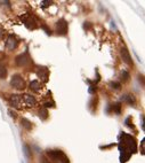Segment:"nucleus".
I'll return each instance as SVG.
<instances>
[{"mask_svg": "<svg viewBox=\"0 0 145 163\" xmlns=\"http://www.w3.org/2000/svg\"><path fill=\"white\" fill-rule=\"evenodd\" d=\"M47 155L50 158L55 160V161H58L61 163H69V158H66V155L61 150H48L47 152Z\"/></svg>", "mask_w": 145, "mask_h": 163, "instance_id": "f257e3e1", "label": "nucleus"}, {"mask_svg": "<svg viewBox=\"0 0 145 163\" xmlns=\"http://www.w3.org/2000/svg\"><path fill=\"white\" fill-rule=\"evenodd\" d=\"M10 84H12V86L15 87L16 90H23L24 87H25V82H24V79L19 76V75L13 76L12 81H10Z\"/></svg>", "mask_w": 145, "mask_h": 163, "instance_id": "f03ea898", "label": "nucleus"}, {"mask_svg": "<svg viewBox=\"0 0 145 163\" xmlns=\"http://www.w3.org/2000/svg\"><path fill=\"white\" fill-rule=\"evenodd\" d=\"M56 31L58 34H67V23H66L64 20H60L56 23Z\"/></svg>", "mask_w": 145, "mask_h": 163, "instance_id": "7ed1b4c3", "label": "nucleus"}, {"mask_svg": "<svg viewBox=\"0 0 145 163\" xmlns=\"http://www.w3.org/2000/svg\"><path fill=\"white\" fill-rule=\"evenodd\" d=\"M19 46V40L16 39L15 36H8V38L6 40V47L8 49H15V48Z\"/></svg>", "mask_w": 145, "mask_h": 163, "instance_id": "20e7f679", "label": "nucleus"}, {"mask_svg": "<svg viewBox=\"0 0 145 163\" xmlns=\"http://www.w3.org/2000/svg\"><path fill=\"white\" fill-rule=\"evenodd\" d=\"M22 19H23L24 23H25V25L28 27L29 29H34V28H37V27H38L37 21L33 19L32 16H30V15H26V16H23Z\"/></svg>", "mask_w": 145, "mask_h": 163, "instance_id": "39448f33", "label": "nucleus"}, {"mask_svg": "<svg viewBox=\"0 0 145 163\" xmlns=\"http://www.w3.org/2000/svg\"><path fill=\"white\" fill-rule=\"evenodd\" d=\"M10 105L15 107V108H21V103H22V99H21V96H17V94H12L9 98Z\"/></svg>", "mask_w": 145, "mask_h": 163, "instance_id": "423d86ee", "label": "nucleus"}, {"mask_svg": "<svg viewBox=\"0 0 145 163\" xmlns=\"http://www.w3.org/2000/svg\"><path fill=\"white\" fill-rule=\"evenodd\" d=\"M37 75L43 83L48 81V70L45 67H39V69L37 70Z\"/></svg>", "mask_w": 145, "mask_h": 163, "instance_id": "0eeeda50", "label": "nucleus"}, {"mask_svg": "<svg viewBox=\"0 0 145 163\" xmlns=\"http://www.w3.org/2000/svg\"><path fill=\"white\" fill-rule=\"evenodd\" d=\"M21 99L23 100V102L25 103L26 106H30V107H32V106L36 105V99H34V96H30V94H23V96H21Z\"/></svg>", "mask_w": 145, "mask_h": 163, "instance_id": "6e6552de", "label": "nucleus"}, {"mask_svg": "<svg viewBox=\"0 0 145 163\" xmlns=\"http://www.w3.org/2000/svg\"><path fill=\"white\" fill-rule=\"evenodd\" d=\"M29 62H30V58L28 56L26 53L19 55V56H17V59H16V63H17L19 66H26Z\"/></svg>", "mask_w": 145, "mask_h": 163, "instance_id": "1a4fd4ad", "label": "nucleus"}, {"mask_svg": "<svg viewBox=\"0 0 145 163\" xmlns=\"http://www.w3.org/2000/svg\"><path fill=\"white\" fill-rule=\"evenodd\" d=\"M121 56H122V60H123L126 63H128V64H133L130 55H129V52H128V49H127L126 47L121 48Z\"/></svg>", "mask_w": 145, "mask_h": 163, "instance_id": "9d476101", "label": "nucleus"}, {"mask_svg": "<svg viewBox=\"0 0 145 163\" xmlns=\"http://www.w3.org/2000/svg\"><path fill=\"white\" fill-rule=\"evenodd\" d=\"M40 87H41V84H40L38 81H33L30 83V89L33 90V91H39Z\"/></svg>", "mask_w": 145, "mask_h": 163, "instance_id": "9b49d317", "label": "nucleus"}, {"mask_svg": "<svg viewBox=\"0 0 145 163\" xmlns=\"http://www.w3.org/2000/svg\"><path fill=\"white\" fill-rule=\"evenodd\" d=\"M123 99H125V101H127L128 103H130V105L131 103H135V98H134L133 94H126Z\"/></svg>", "mask_w": 145, "mask_h": 163, "instance_id": "f8f14e48", "label": "nucleus"}, {"mask_svg": "<svg viewBox=\"0 0 145 163\" xmlns=\"http://www.w3.org/2000/svg\"><path fill=\"white\" fill-rule=\"evenodd\" d=\"M21 123H22V125H23L25 129H28V130H30L31 129V126H32L31 123H30L28 120H25V118H22V120H21Z\"/></svg>", "mask_w": 145, "mask_h": 163, "instance_id": "ddd939ff", "label": "nucleus"}, {"mask_svg": "<svg viewBox=\"0 0 145 163\" xmlns=\"http://www.w3.org/2000/svg\"><path fill=\"white\" fill-rule=\"evenodd\" d=\"M7 76V69L0 64V78H5Z\"/></svg>", "mask_w": 145, "mask_h": 163, "instance_id": "4468645a", "label": "nucleus"}, {"mask_svg": "<svg viewBox=\"0 0 145 163\" xmlns=\"http://www.w3.org/2000/svg\"><path fill=\"white\" fill-rule=\"evenodd\" d=\"M39 116L41 117L42 120L47 118V110L46 109H41V110H39Z\"/></svg>", "mask_w": 145, "mask_h": 163, "instance_id": "2eb2a0df", "label": "nucleus"}, {"mask_svg": "<svg viewBox=\"0 0 145 163\" xmlns=\"http://www.w3.org/2000/svg\"><path fill=\"white\" fill-rule=\"evenodd\" d=\"M4 32H5V31H4V29H2V27L0 25V38L4 36Z\"/></svg>", "mask_w": 145, "mask_h": 163, "instance_id": "dca6fc26", "label": "nucleus"}]
</instances>
